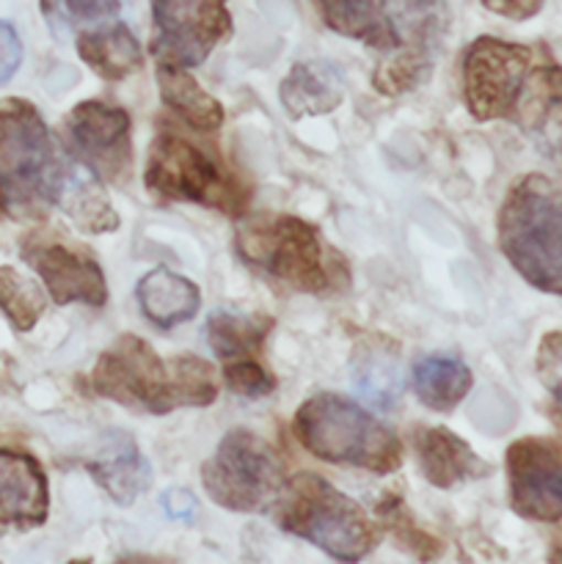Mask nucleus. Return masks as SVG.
<instances>
[{
    "label": "nucleus",
    "instance_id": "obj_1",
    "mask_svg": "<svg viewBox=\"0 0 562 564\" xmlns=\"http://www.w3.org/2000/svg\"><path fill=\"white\" fill-rule=\"evenodd\" d=\"M91 386L99 397L152 416H165L176 408H207L218 397L207 361L196 356L165 361L138 336H121L99 356Z\"/></svg>",
    "mask_w": 562,
    "mask_h": 564
},
{
    "label": "nucleus",
    "instance_id": "obj_2",
    "mask_svg": "<svg viewBox=\"0 0 562 564\" xmlns=\"http://www.w3.org/2000/svg\"><path fill=\"white\" fill-rule=\"evenodd\" d=\"M72 165L25 99H0V207L14 218H42L61 204Z\"/></svg>",
    "mask_w": 562,
    "mask_h": 564
},
{
    "label": "nucleus",
    "instance_id": "obj_3",
    "mask_svg": "<svg viewBox=\"0 0 562 564\" xmlns=\"http://www.w3.org/2000/svg\"><path fill=\"white\" fill-rule=\"evenodd\" d=\"M499 248L527 284L562 295V185L543 174L518 180L499 209Z\"/></svg>",
    "mask_w": 562,
    "mask_h": 564
},
{
    "label": "nucleus",
    "instance_id": "obj_4",
    "mask_svg": "<svg viewBox=\"0 0 562 564\" xmlns=\"http://www.w3.org/2000/svg\"><path fill=\"white\" fill-rule=\"evenodd\" d=\"M295 435L306 452L336 466L391 474L402 463V444L383 422L339 394H314L295 413Z\"/></svg>",
    "mask_w": 562,
    "mask_h": 564
},
{
    "label": "nucleus",
    "instance_id": "obj_5",
    "mask_svg": "<svg viewBox=\"0 0 562 564\" xmlns=\"http://www.w3.org/2000/svg\"><path fill=\"white\" fill-rule=\"evenodd\" d=\"M275 521L284 532L317 545L336 562H361L378 543L367 512L317 474H298L275 499Z\"/></svg>",
    "mask_w": 562,
    "mask_h": 564
},
{
    "label": "nucleus",
    "instance_id": "obj_6",
    "mask_svg": "<svg viewBox=\"0 0 562 564\" xmlns=\"http://www.w3.org/2000/svg\"><path fill=\"white\" fill-rule=\"evenodd\" d=\"M237 251L248 264L301 292L331 286L317 229L295 215H259L237 231Z\"/></svg>",
    "mask_w": 562,
    "mask_h": 564
},
{
    "label": "nucleus",
    "instance_id": "obj_7",
    "mask_svg": "<svg viewBox=\"0 0 562 564\" xmlns=\"http://www.w3.org/2000/svg\"><path fill=\"white\" fill-rule=\"evenodd\" d=\"M202 485L224 510H268L284 490V463L268 441L248 430H231L204 463Z\"/></svg>",
    "mask_w": 562,
    "mask_h": 564
},
{
    "label": "nucleus",
    "instance_id": "obj_8",
    "mask_svg": "<svg viewBox=\"0 0 562 564\" xmlns=\"http://www.w3.org/2000/svg\"><path fill=\"white\" fill-rule=\"evenodd\" d=\"M147 191L169 202H193L237 215L248 202L235 176L226 174L204 149L193 147L176 132H160L149 147Z\"/></svg>",
    "mask_w": 562,
    "mask_h": 564
},
{
    "label": "nucleus",
    "instance_id": "obj_9",
    "mask_svg": "<svg viewBox=\"0 0 562 564\" xmlns=\"http://www.w3.org/2000/svg\"><path fill=\"white\" fill-rule=\"evenodd\" d=\"M380 14L395 36V55L378 66L375 88L395 97L428 80L444 42L450 9L446 0H383Z\"/></svg>",
    "mask_w": 562,
    "mask_h": 564
},
{
    "label": "nucleus",
    "instance_id": "obj_10",
    "mask_svg": "<svg viewBox=\"0 0 562 564\" xmlns=\"http://www.w3.org/2000/svg\"><path fill=\"white\" fill-rule=\"evenodd\" d=\"M534 66L527 44L479 36L463 55V97L477 121L510 119L523 80Z\"/></svg>",
    "mask_w": 562,
    "mask_h": 564
},
{
    "label": "nucleus",
    "instance_id": "obj_11",
    "mask_svg": "<svg viewBox=\"0 0 562 564\" xmlns=\"http://www.w3.org/2000/svg\"><path fill=\"white\" fill-rule=\"evenodd\" d=\"M154 17L152 55L158 64L198 66L231 33L226 0H149Z\"/></svg>",
    "mask_w": 562,
    "mask_h": 564
},
{
    "label": "nucleus",
    "instance_id": "obj_12",
    "mask_svg": "<svg viewBox=\"0 0 562 564\" xmlns=\"http://www.w3.org/2000/svg\"><path fill=\"white\" fill-rule=\"evenodd\" d=\"M510 505L521 518L562 523V449L549 438H521L507 449Z\"/></svg>",
    "mask_w": 562,
    "mask_h": 564
},
{
    "label": "nucleus",
    "instance_id": "obj_13",
    "mask_svg": "<svg viewBox=\"0 0 562 564\" xmlns=\"http://www.w3.org/2000/svg\"><path fill=\"white\" fill-rule=\"evenodd\" d=\"M22 257L44 281L50 297L61 306H66V303L105 306V301H108L105 273L91 253L77 251L75 246L55 240V237L36 235L22 246Z\"/></svg>",
    "mask_w": 562,
    "mask_h": 564
},
{
    "label": "nucleus",
    "instance_id": "obj_14",
    "mask_svg": "<svg viewBox=\"0 0 562 564\" xmlns=\"http://www.w3.org/2000/svg\"><path fill=\"white\" fill-rule=\"evenodd\" d=\"M72 147L99 180H121L130 169V116L105 102H80L66 119Z\"/></svg>",
    "mask_w": 562,
    "mask_h": 564
},
{
    "label": "nucleus",
    "instance_id": "obj_15",
    "mask_svg": "<svg viewBox=\"0 0 562 564\" xmlns=\"http://www.w3.org/2000/svg\"><path fill=\"white\" fill-rule=\"evenodd\" d=\"M512 121L532 138L534 147L562 163V66H532L512 108Z\"/></svg>",
    "mask_w": 562,
    "mask_h": 564
},
{
    "label": "nucleus",
    "instance_id": "obj_16",
    "mask_svg": "<svg viewBox=\"0 0 562 564\" xmlns=\"http://www.w3.org/2000/svg\"><path fill=\"white\" fill-rule=\"evenodd\" d=\"M47 479L33 457L0 449V534L25 532L47 521Z\"/></svg>",
    "mask_w": 562,
    "mask_h": 564
},
{
    "label": "nucleus",
    "instance_id": "obj_17",
    "mask_svg": "<svg viewBox=\"0 0 562 564\" xmlns=\"http://www.w3.org/2000/svg\"><path fill=\"white\" fill-rule=\"evenodd\" d=\"M86 468L94 482L121 507L132 505L152 485V466L125 433L105 435L102 449Z\"/></svg>",
    "mask_w": 562,
    "mask_h": 564
},
{
    "label": "nucleus",
    "instance_id": "obj_18",
    "mask_svg": "<svg viewBox=\"0 0 562 564\" xmlns=\"http://www.w3.org/2000/svg\"><path fill=\"white\" fill-rule=\"evenodd\" d=\"M419 468L435 488H452L466 479H479L490 471L472 452V446L446 427H428L413 435Z\"/></svg>",
    "mask_w": 562,
    "mask_h": 564
},
{
    "label": "nucleus",
    "instance_id": "obj_19",
    "mask_svg": "<svg viewBox=\"0 0 562 564\" xmlns=\"http://www.w3.org/2000/svg\"><path fill=\"white\" fill-rule=\"evenodd\" d=\"M279 97L287 113L295 119L331 113L345 99V83H342L336 66L325 64V61H301L284 77Z\"/></svg>",
    "mask_w": 562,
    "mask_h": 564
},
{
    "label": "nucleus",
    "instance_id": "obj_20",
    "mask_svg": "<svg viewBox=\"0 0 562 564\" xmlns=\"http://www.w3.org/2000/svg\"><path fill=\"white\" fill-rule=\"evenodd\" d=\"M138 303H141V312L149 323H154L158 328H174V325L193 319V314L198 312V295L196 284L182 275L171 273V270L158 268L152 273L143 275L138 281Z\"/></svg>",
    "mask_w": 562,
    "mask_h": 564
},
{
    "label": "nucleus",
    "instance_id": "obj_21",
    "mask_svg": "<svg viewBox=\"0 0 562 564\" xmlns=\"http://www.w3.org/2000/svg\"><path fill=\"white\" fill-rule=\"evenodd\" d=\"M77 53L105 80H121L141 66V44L125 22L80 31Z\"/></svg>",
    "mask_w": 562,
    "mask_h": 564
},
{
    "label": "nucleus",
    "instance_id": "obj_22",
    "mask_svg": "<svg viewBox=\"0 0 562 564\" xmlns=\"http://www.w3.org/2000/svg\"><path fill=\"white\" fill-rule=\"evenodd\" d=\"M158 86L163 102L193 130L209 132L224 124V108H220L218 99L209 97L180 66L158 64Z\"/></svg>",
    "mask_w": 562,
    "mask_h": 564
},
{
    "label": "nucleus",
    "instance_id": "obj_23",
    "mask_svg": "<svg viewBox=\"0 0 562 564\" xmlns=\"http://www.w3.org/2000/svg\"><path fill=\"white\" fill-rule=\"evenodd\" d=\"M417 397L433 411H452L472 389V372L452 356H428L413 367Z\"/></svg>",
    "mask_w": 562,
    "mask_h": 564
},
{
    "label": "nucleus",
    "instance_id": "obj_24",
    "mask_svg": "<svg viewBox=\"0 0 562 564\" xmlns=\"http://www.w3.org/2000/svg\"><path fill=\"white\" fill-rule=\"evenodd\" d=\"M314 6L331 31L369 44V47H395V36H391L375 0H314Z\"/></svg>",
    "mask_w": 562,
    "mask_h": 564
},
{
    "label": "nucleus",
    "instance_id": "obj_25",
    "mask_svg": "<svg viewBox=\"0 0 562 564\" xmlns=\"http://www.w3.org/2000/svg\"><path fill=\"white\" fill-rule=\"evenodd\" d=\"M86 165H83V169H72V176L69 182H66V191L64 196H61L58 207H64L80 229L114 231L116 226H119V215L110 207L108 196H105L102 187H99L97 176L86 174Z\"/></svg>",
    "mask_w": 562,
    "mask_h": 564
},
{
    "label": "nucleus",
    "instance_id": "obj_26",
    "mask_svg": "<svg viewBox=\"0 0 562 564\" xmlns=\"http://www.w3.org/2000/svg\"><path fill=\"white\" fill-rule=\"evenodd\" d=\"M270 330V323L257 317H246V314L235 312H213L207 319V341L213 347V352L224 361L231 358H248L259 350L264 334Z\"/></svg>",
    "mask_w": 562,
    "mask_h": 564
},
{
    "label": "nucleus",
    "instance_id": "obj_27",
    "mask_svg": "<svg viewBox=\"0 0 562 564\" xmlns=\"http://www.w3.org/2000/svg\"><path fill=\"white\" fill-rule=\"evenodd\" d=\"M356 386L358 394L375 405L378 411H389L400 402L402 394V378L397 358H391L383 350H364L356 358Z\"/></svg>",
    "mask_w": 562,
    "mask_h": 564
},
{
    "label": "nucleus",
    "instance_id": "obj_28",
    "mask_svg": "<svg viewBox=\"0 0 562 564\" xmlns=\"http://www.w3.org/2000/svg\"><path fill=\"white\" fill-rule=\"evenodd\" d=\"M0 308L14 323V328L31 330L44 312V295L14 268H0Z\"/></svg>",
    "mask_w": 562,
    "mask_h": 564
},
{
    "label": "nucleus",
    "instance_id": "obj_29",
    "mask_svg": "<svg viewBox=\"0 0 562 564\" xmlns=\"http://www.w3.org/2000/svg\"><path fill=\"white\" fill-rule=\"evenodd\" d=\"M42 9L55 33H66L69 28L99 25L119 14V0H42Z\"/></svg>",
    "mask_w": 562,
    "mask_h": 564
},
{
    "label": "nucleus",
    "instance_id": "obj_30",
    "mask_svg": "<svg viewBox=\"0 0 562 564\" xmlns=\"http://www.w3.org/2000/svg\"><path fill=\"white\" fill-rule=\"evenodd\" d=\"M224 378H226V386H229L235 394H242V397H264L275 389L273 375H268V369L248 361V358H240L237 364H229Z\"/></svg>",
    "mask_w": 562,
    "mask_h": 564
},
{
    "label": "nucleus",
    "instance_id": "obj_31",
    "mask_svg": "<svg viewBox=\"0 0 562 564\" xmlns=\"http://www.w3.org/2000/svg\"><path fill=\"white\" fill-rule=\"evenodd\" d=\"M22 61V44L9 22H0V86L14 77Z\"/></svg>",
    "mask_w": 562,
    "mask_h": 564
},
{
    "label": "nucleus",
    "instance_id": "obj_32",
    "mask_svg": "<svg viewBox=\"0 0 562 564\" xmlns=\"http://www.w3.org/2000/svg\"><path fill=\"white\" fill-rule=\"evenodd\" d=\"M540 375L549 386H554L556 380H562V334H549L540 345L538 356Z\"/></svg>",
    "mask_w": 562,
    "mask_h": 564
},
{
    "label": "nucleus",
    "instance_id": "obj_33",
    "mask_svg": "<svg viewBox=\"0 0 562 564\" xmlns=\"http://www.w3.org/2000/svg\"><path fill=\"white\" fill-rule=\"evenodd\" d=\"M160 505H163L165 516L176 518V521H193V516H196V499L187 490H165L160 496Z\"/></svg>",
    "mask_w": 562,
    "mask_h": 564
},
{
    "label": "nucleus",
    "instance_id": "obj_34",
    "mask_svg": "<svg viewBox=\"0 0 562 564\" xmlns=\"http://www.w3.org/2000/svg\"><path fill=\"white\" fill-rule=\"evenodd\" d=\"M490 11L501 17H510V20H529L540 11L543 0H483Z\"/></svg>",
    "mask_w": 562,
    "mask_h": 564
},
{
    "label": "nucleus",
    "instance_id": "obj_35",
    "mask_svg": "<svg viewBox=\"0 0 562 564\" xmlns=\"http://www.w3.org/2000/svg\"><path fill=\"white\" fill-rule=\"evenodd\" d=\"M551 394H554V408L562 419V380H556V383L551 386Z\"/></svg>",
    "mask_w": 562,
    "mask_h": 564
},
{
    "label": "nucleus",
    "instance_id": "obj_36",
    "mask_svg": "<svg viewBox=\"0 0 562 564\" xmlns=\"http://www.w3.org/2000/svg\"><path fill=\"white\" fill-rule=\"evenodd\" d=\"M69 564H88V560H75V562H69Z\"/></svg>",
    "mask_w": 562,
    "mask_h": 564
}]
</instances>
